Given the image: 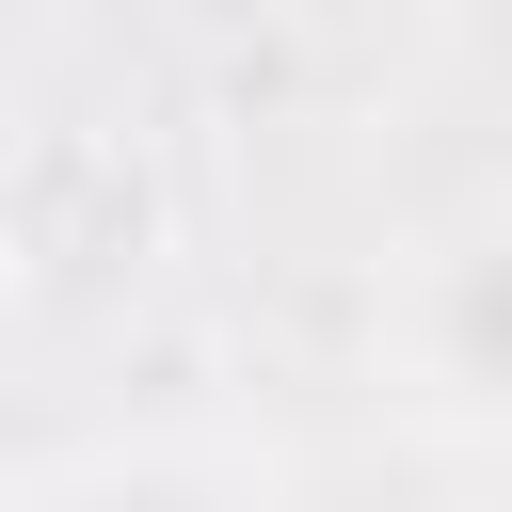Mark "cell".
<instances>
[{
  "label": "cell",
  "instance_id": "3",
  "mask_svg": "<svg viewBox=\"0 0 512 512\" xmlns=\"http://www.w3.org/2000/svg\"><path fill=\"white\" fill-rule=\"evenodd\" d=\"M32 160H48V128H32V112H16V96H0V240H16V224H32Z\"/></svg>",
  "mask_w": 512,
  "mask_h": 512
},
{
  "label": "cell",
  "instance_id": "2",
  "mask_svg": "<svg viewBox=\"0 0 512 512\" xmlns=\"http://www.w3.org/2000/svg\"><path fill=\"white\" fill-rule=\"evenodd\" d=\"M32 512H272V496H240V480H224V464H192V448H112V464L48 480Z\"/></svg>",
  "mask_w": 512,
  "mask_h": 512
},
{
  "label": "cell",
  "instance_id": "1",
  "mask_svg": "<svg viewBox=\"0 0 512 512\" xmlns=\"http://www.w3.org/2000/svg\"><path fill=\"white\" fill-rule=\"evenodd\" d=\"M384 352H400V400L464 448H512V192L448 208L400 288H384Z\"/></svg>",
  "mask_w": 512,
  "mask_h": 512
}]
</instances>
